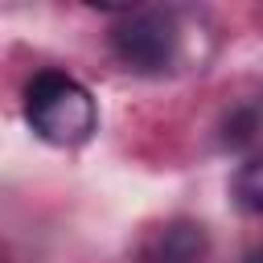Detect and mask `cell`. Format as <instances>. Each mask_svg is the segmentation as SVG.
Returning <instances> with one entry per match:
<instances>
[{
    "mask_svg": "<svg viewBox=\"0 0 263 263\" xmlns=\"http://www.w3.org/2000/svg\"><path fill=\"white\" fill-rule=\"evenodd\" d=\"M177 45H181V29L164 8H136V12L127 8L111 33L115 58L136 74H164L177 62Z\"/></svg>",
    "mask_w": 263,
    "mask_h": 263,
    "instance_id": "2",
    "label": "cell"
},
{
    "mask_svg": "<svg viewBox=\"0 0 263 263\" xmlns=\"http://www.w3.org/2000/svg\"><path fill=\"white\" fill-rule=\"evenodd\" d=\"M230 193H234V205L247 210V214H263V152L242 160L234 181H230Z\"/></svg>",
    "mask_w": 263,
    "mask_h": 263,
    "instance_id": "4",
    "label": "cell"
},
{
    "mask_svg": "<svg viewBox=\"0 0 263 263\" xmlns=\"http://www.w3.org/2000/svg\"><path fill=\"white\" fill-rule=\"evenodd\" d=\"M201 259H205V230L197 222H168L144 247V263H201Z\"/></svg>",
    "mask_w": 263,
    "mask_h": 263,
    "instance_id": "3",
    "label": "cell"
},
{
    "mask_svg": "<svg viewBox=\"0 0 263 263\" xmlns=\"http://www.w3.org/2000/svg\"><path fill=\"white\" fill-rule=\"evenodd\" d=\"M25 119L37 140L53 148H78L95 136L99 107H95V95L78 78L62 70H41L25 86Z\"/></svg>",
    "mask_w": 263,
    "mask_h": 263,
    "instance_id": "1",
    "label": "cell"
}]
</instances>
